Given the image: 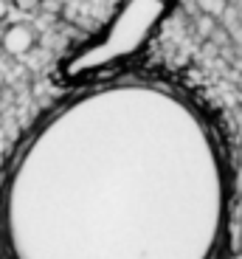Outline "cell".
Returning <instances> with one entry per match:
<instances>
[{"label": "cell", "mask_w": 242, "mask_h": 259, "mask_svg": "<svg viewBox=\"0 0 242 259\" xmlns=\"http://www.w3.org/2000/svg\"><path fill=\"white\" fill-rule=\"evenodd\" d=\"M147 84H110L39 124L6 189L14 259H152Z\"/></svg>", "instance_id": "cell-1"}, {"label": "cell", "mask_w": 242, "mask_h": 259, "mask_svg": "<svg viewBox=\"0 0 242 259\" xmlns=\"http://www.w3.org/2000/svg\"><path fill=\"white\" fill-rule=\"evenodd\" d=\"M152 23H158V0H124L110 26L65 65V73L79 76L135 54L152 31Z\"/></svg>", "instance_id": "cell-2"}, {"label": "cell", "mask_w": 242, "mask_h": 259, "mask_svg": "<svg viewBox=\"0 0 242 259\" xmlns=\"http://www.w3.org/2000/svg\"><path fill=\"white\" fill-rule=\"evenodd\" d=\"M34 42H37V37H34L31 26H26V23H14L3 31V51L9 57H26L34 48Z\"/></svg>", "instance_id": "cell-3"}, {"label": "cell", "mask_w": 242, "mask_h": 259, "mask_svg": "<svg viewBox=\"0 0 242 259\" xmlns=\"http://www.w3.org/2000/svg\"><path fill=\"white\" fill-rule=\"evenodd\" d=\"M200 6H203V12L214 14V17H223L225 9H228V0H200Z\"/></svg>", "instance_id": "cell-4"}, {"label": "cell", "mask_w": 242, "mask_h": 259, "mask_svg": "<svg viewBox=\"0 0 242 259\" xmlns=\"http://www.w3.org/2000/svg\"><path fill=\"white\" fill-rule=\"evenodd\" d=\"M9 3H12L14 9H17V12H37L39 6H42V0H9Z\"/></svg>", "instance_id": "cell-5"}, {"label": "cell", "mask_w": 242, "mask_h": 259, "mask_svg": "<svg viewBox=\"0 0 242 259\" xmlns=\"http://www.w3.org/2000/svg\"><path fill=\"white\" fill-rule=\"evenodd\" d=\"M9 14V0H0V20H6Z\"/></svg>", "instance_id": "cell-6"}, {"label": "cell", "mask_w": 242, "mask_h": 259, "mask_svg": "<svg viewBox=\"0 0 242 259\" xmlns=\"http://www.w3.org/2000/svg\"><path fill=\"white\" fill-rule=\"evenodd\" d=\"M0 51H3V31H0Z\"/></svg>", "instance_id": "cell-7"}]
</instances>
